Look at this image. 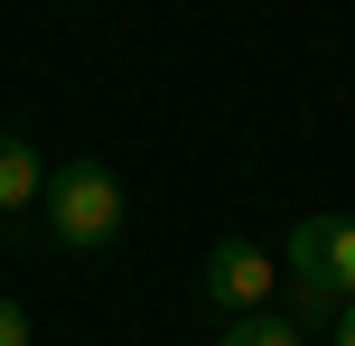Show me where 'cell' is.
Instances as JSON below:
<instances>
[{"mask_svg":"<svg viewBox=\"0 0 355 346\" xmlns=\"http://www.w3.org/2000/svg\"><path fill=\"white\" fill-rule=\"evenodd\" d=\"M337 346H355V300H346V309H337Z\"/></svg>","mask_w":355,"mask_h":346,"instance_id":"cell-7","label":"cell"},{"mask_svg":"<svg viewBox=\"0 0 355 346\" xmlns=\"http://www.w3.org/2000/svg\"><path fill=\"white\" fill-rule=\"evenodd\" d=\"M28 337H37V328H28V309H19V300L0 291V346H28Z\"/></svg>","mask_w":355,"mask_h":346,"instance_id":"cell-6","label":"cell"},{"mask_svg":"<svg viewBox=\"0 0 355 346\" xmlns=\"http://www.w3.org/2000/svg\"><path fill=\"white\" fill-rule=\"evenodd\" d=\"M215 346H300V328H290V318H271V309H262V318H234V328L215 337Z\"/></svg>","mask_w":355,"mask_h":346,"instance_id":"cell-5","label":"cell"},{"mask_svg":"<svg viewBox=\"0 0 355 346\" xmlns=\"http://www.w3.org/2000/svg\"><path fill=\"white\" fill-rule=\"evenodd\" d=\"M290 281H300V318H337L355 300V216L290 225Z\"/></svg>","mask_w":355,"mask_h":346,"instance_id":"cell-2","label":"cell"},{"mask_svg":"<svg viewBox=\"0 0 355 346\" xmlns=\"http://www.w3.org/2000/svg\"><path fill=\"white\" fill-rule=\"evenodd\" d=\"M271 281H281V262H271L262 243H243V234H225V243L206 253V300H215L225 318H262V309H271Z\"/></svg>","mask_w":355,"mask_h":346,"instance_id":"cell-3","label":"cell"},{"mask_svg":"<svg viewBox=\"0 0 355 346\" xmlns=\"http://www.w3.org/2000/svg\"><path fill=\"white\" fill-rule=\"evenodd\" d=\"M47 234L66 243V253H103L112 234H122V178H112L103 159H66L47 168Z\"/></svg>","mask_w":355,"mask_h":346,"instance_id":"cell-1","label":"cell"},{"mask_svg":"<svg viewBox=\"0 0 355 346\" xmlns=\"http://www.w3.org/2000/svg\"><path fill=\"white\" fill-rule=\"evenodd\" d=\"M47 197V168H37L28 131H0V216H19V206Z\"/></svg>","mask_w":355,"mask_h":346,"instance_id":"cell-4","label":"cell"}]
</instances>
